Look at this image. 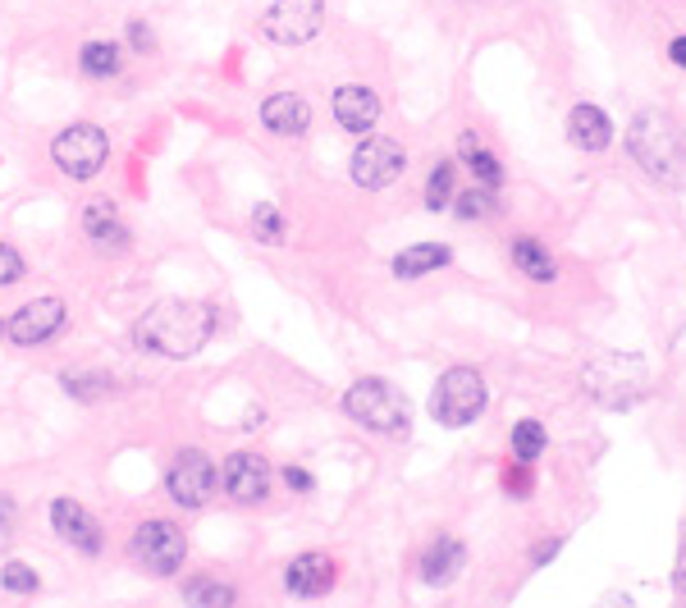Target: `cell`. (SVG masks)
<instances>
[{"mask_svg": "<svg viewBox=\"0 0 686 608\" xmlns=\"http://www.w3.org/2000/svg\"><path fill=\"white\" fill-rule=\"evenodd\" d=\"M10 536H14V504L6 499L0 504V545H10Z\"/></svg>", "mask_w": 686, "mask_h": 608, "instance_id": "cell-34", "label": "cell"}, {"mask_svg": "<svg viewBox=\"0 0 686 608\" xmlns=\"http://www.w3.org/2000/svg\"><path fill=\"white\" fill-rule=\"evenodd\" d=\"M339 581V567H334V558L330 554H297L289 567H284V586H289V595H297V599H321L330 586Z\"/></svg>", "mask_w": 686, "mask_h": 608, "instance_id": "cell-14", "label": "cell"}, {"mask_svg": "<svg viewBox=\"0 0 686 608\" xmlns=\"http://www.w3.org/2000/svg\"><path fill=\"white\" fill-rule=\"evenodd\" d=\"M485 379H481V371H472V366H453V371H444L440 375V385H435V394H431V416L440 426H472L476 416L485 412Z\"/></svg>", "mask_w": 686, "mask_h": 608, "instance_id": "cell-6", "label": "cell"}, {"mask_svg": "<svg viewBox=\"0 0 686 608\" xmlns=\"http://www.w3.org/2000/svg\"><path fill=\"white\" fill-rule=\"evenodd\" d=\"M325 23V6L321 0H275L271 10L261 14V32L280 47H302L312 42Z\"/></svg>", "mask_w": 686, "mask_h": 608, "instance_id": "cell-9", "label": "cell"}, {"mask_svg": "<svg viewBox=\"0 0 686 608\" xmlns=\"http://www.w3.org/2000/svg\"><path fill=\"white\" fill-rule=\"evenodd\" d=\"M83 234L101 252H124L129 247V224L120 220V206H114L110 197H92L83 206Z\"/></svg>", "mask_w": 686, "mask_h": 608, "instance_id": "cell-15", "label": "cell"}, {"mask_svg": "<svg viewBox=\"0 0 686 608\" xmlns=\"http://www.w3.org/2000/svg\"><path fill=\"white\" fill-rule=\"evenodd\" d=\"M567 138H572V146H582V151H604L608 142H614V124H608V115L599 105H572Z\"/></svg>", "mask_w": 686, "mask_h": 608, "instance_id": "cell-18", "label": "cell"}, {"mask_svg": "<svg viewBox=\"0 0 686 608\" xmlns=\"http://www.w3.org/2000/svg\"><path fill=\"white\" fill-rule=\"evenodd\" d=\"M595 608H636V604H632L627 595H604V599H599Z\"/></svg>", "mask_w": 686, "mask_h": 608, "instance_id": "cell-37", "label": "cell"}, {"mask_svg": "<svg viewBox=\"0 0 686 608\" xmlns=\"http://www.w3.org/2000/svg\"><path fill=\"white\" fill-rule=\"evenodd\" d=\"M215 476L220 472H215V463L202 448H179L170 472H165V489H170V499L179 508H202L215 494Z\"/></svg>", "mask_w": 686, "mask_h": 608, "instance_id": "cell-8", "label": "cell"}, {"mask_svg": "<svg viewBox=\"0 0 686 608\" xmlns=\"http://www.w3.org/2000/svg\"><path fill=\"white\" fill-rule=\"evenodd\" d=\"M627 151L650 179H659L668 188H686V138L668 115H659V110H640V115L632 120Z\"/></svg>", "mask_w": 686, "mask_h": 608, "instance_id": "cell-2", "label": "cell"}, {"mask_svg": "<svg viewBox=\"0 0 686 608\" xmlns=\"http://www.w3.org/2000/svg\"><path fill=\"white\" fill-rule=\"evenodd\" d=\"M220 485L234 504H261L271 489V463L261 453H229L220 467Z\"/></svg>", "mask_w": 686, "mask_h": 608, "instance_id": "cell-12", "label": "cell"}, {"mask_svg": "<svg viewBox=\"0 0 686 608\" xmlns=\"http://www.w3.org/2000/svg\"><path fill=\"white\" fill-rule=\"evenodd\" d=\"M457 146H463V161H467V170L476 174V188H490V193H494V188L504 183V165L494 161V151H490V146H481V142H476V133H463V142H457Z\"/></svg>", "mask_w": 686, "mask_h": 608, "instance_id": "cell-21", "label": "cell"}, {"mask_svg": "<svg viewBox=\"0 0 686 608\" xmlns=\"http://www.w3.org/2000/svg\"><path fill=\"white\" fill-rule=\"evenodd\" d=\"M183 595L193 599L198 608H234L239 590L229 586V581H215V577H188L183 581Z\"/></svg>", "mask_w": 686, "mask_h": 608, "instance_id": "cell-22", "label": "cell"}, {"mask_svg": "<svg viewBox=\"0 0 686 608\" xmlns=\"http://www.w3.org/2000/svg\"><path fill=\"white\" fill-rule=\"evenodd\" d=\"M51 526H56V536H60L64 545H73V549L88 554V558H97L101 545H105L97 517H92L79 499H56V504H51Z\"/></svg>", "mask_w": 686, "mask_h": 608, "instance_id": "cell-13", "label": "cell"}, {"mask_svg": "<svg viewBox=\"0 0 686 608\" xmlns=\"http://www.w3.org/2000/svg\"><path fill=\"white\" fill-rule=\"evenodd\" d=\"M407 174V156L403 146L390 142V138H366L357 151H353V183L357 188H371V193H380V188H390Z\"/></svg>", "mask_w": 686, "mask_h": 608, "instance_id": "cell-10", "label": "cell"}, {"mask_svg": "<svg viewBox=\"0 0 686 608\" xmlns=\"http://www.w3.org/2000/svg\"><path fill=\"white\" fill-rule=\"evenodd\" d=\"M673 586H677V595H686V536H682V549H677V563H673Z\"/></svg>", "mask_w": 686, "mask_h": 608, "instance_id": "cell-35", "label": "cell"}, {"mask_svg": "<svg viewBox=\"0 0 686 608\" xmlns=\"http://www.w3.org/2000/svg\"><path fill=\"white\" fill-rule=\"evenodd\" d=\"M79 60H83V73H92V79H110V73H120V47H114V42H88Z\"/></svg>", "mask_w": 686, "mask_h": 608, "instance_id": "cell-24", "label": "cell"}, {"mask_svg": "<svg viewBox=\"0 0 686 608\" xmlns=\"http://www.w3.org/2000/svg\"><path fill=\"white\" fill-rule=\"evenodd\" d=\"M650 366H645L636 353H599L586 362L582 371V389L608 407V412H618V407H636L645 394H650Z\"/></svg>", "mask_w": 686, "mask_h": 608, "instance_id": "cell-3", "label": "cell"}, {"mask_svg": "<svg viewBox=\"0 0 686 608\" xmlns=\"http://www.w3.org/2000/svg\"><path fill=\"white\" fill-rule=\"evenodd\" d=\"M284 485H289L293 494H312V489H316L312 472H302V467H284Z\"/></svg>", "mask_w": 686, "mask_h": 608, "instance_id": "cell-32", "label": "cell"}, {"mask_svg": "<svg viewBox=\"0 0 686 608\" xmlns=\"http://www.w3.org/2000/svg\"><path fill=\"white\" fill-rule=\"evenodd\" d=\"M668 60H673L677 69H686V37H677V42L668 47Z\"/></svg>", "mask_w": 686, "mask_h": 608, "instance_id": "cell-36", "label": "cell"}, {"mask_svg": "<svg viewBox=\"0 0 686 608\" xmlns=\"http://www.w3.org/2000/svg\"><path fill=\"white\" fill-rule=\"evenodd\" d=\"M0 586H6L10 595H37L42 590V577H37L28 563H6L0 567Z\"/></svg>", "mask_w": 686, "mask_h": 608, "instance_id": "cell-27", "label": "cell"}, {"mask_svg": "<svg viewBox=\"0 0 686 608\" xmlns=\"http://www.w3.org/2000/svg\"><path fill=\"white\" fill-rule=\"evenodd\" d=\"M64 389L69 394H79V398H97V394H105L110 385H105V375H64Z\"/></svg>", "mask_w": 686, "mask_h": 608, "instance_id": "cell-31", "label": "cell"}, {"mask_svg": "<svg viewBox=\"0 0 686 608\" xmlns=\"http://www.w3.org/2000/svg\"><path fill=\"white\" fill-rule=\"evenodd\" d=\"M541 453H545V426L541 422H522L513 430V458L517 463H536Z\"/></svg>", "mask_w": 686, "mask_h": 608, "instance_id": "cell-25", "label": "cell"}, {"mask_svg": "<svg viewBox=\"0 0 686 608\" xmlns=\"http://www.w3.org/2000/svg\"><path fill=\"white\" fill-rule=\"evenodd\" d=\"M453 211L463 220H485L494 211V193H490V188H467V193L453 197Z\"/></svg>", "mask_w": 686, "mask_h": 608, "instance_id": "cell-29", "label": "cell"}, {"mask_svg": "<svg viewBox=\"0 0 686 608\" xmlns=\"http://www.w3.org/2000/svg\"><path fill=\"white\" fill-rule=\"evenodd\" d=\"M51 161L60 165V174L69 179H92L105 170L110 161V138L97 124H69L56 142H51Z\"/></svg>", "mask_w": 686, "mask_h": 608, "instance_id": "cell-7", "label": "cell"}, {"mask_svg": "<svg viewBox=\"0 0 686 608\" xmlns=\"http://www.w3.org/2000/svg\"><path fill=\"white\" fill-rule=\"evenodd\" d=\"M334 120L349 133H371V124L380 120V97L362 83H349L334 92Z\"/></svg>", "mask_w": 686, "mask_h": 608, "instance_id": "cell-16", "label": "cell"}, {"mask_svg": "<svg viewBox=\"0 0 686 608\" xmlns=\"http://www.w3.org/2000/svg\"><path fill=\"white\" fill-rule=\"evenodd\" d=\"M448 261H453V252L444 243H416V247H403L394 256V275L399 280H422L431 271H444Z\"/></svg>", "mask_w": 686, "mask_h": 608, "instance_id": "cell-20", "label": "cell"}, {"mask_svg": "<svg viewBox=\"0 0 686 608\" xmlns=\"http://www.w3.org/2000/svg\"><path fill=\"white\" fill-rule=\"evenodd\" d=\"M129 42H133L138 51H151V28H147L142 19H133V23H129Z\"/></svg>", "mask_w": 686, "mask_h": 608, "instance_id": "cell-33", "label": "cell"}, {"mask_svg": "<svg viewBox=\"0 0 686 608\" xmlns=\"http://www.w3.org/2000/svg\"><path fill=\"white\" fill-rule=\"evenodd\" d=\"M261 124L271 133H280V138H302L307 124H312V105L302 97H293V92H280V97H271L261 105Z\"/></svg>", "mask_w": 686, "mask_h": 608, "instance_id": "cell-17", "label": "cell"}, {"mask_svg": "<svg viewBox=\"0 0 686 608\" xmlns=\"http://www.w3.org/2000/svg\"><path fill=\"white\" fill-rule=\"evenodd\" d=\"M252 234H256L261 243H284V215H280L271 202H261V206L252 211Z\"/></svg>", "mask_w": 686, "mask_h": 608, "instance_id": "cell-28", "label": "cell"}, {"mask_svg": "<svg viewBox=\"0 0 686 608\" xmlns=\"http://www.w3.org/2000/svg\"><path fill=\"white\" fill-rule=\"evenodd\" d=\"M60 330H64V302L60 297H32L6 321L10 344H19V348H42Z\"/></svg>", "mask_w": 686, "mask_h": 608, "instance_id": "cell-11", "label": "cell"}, {"mask_svg": "<svg viewBox=\"0 0 686 608\" xmlns=\"http://www.w3.org/2000/svg\"><path fill=\"white\" fill-rule=\"evenodd\" d=\"M343 412H349L357 426L375 430V435H403L407 422H412L403 389H394L390 379H375V375L357 379V385L343 394Z\"/></svg>", "mask_w": 686, "mask_h": 608, "instance_id": "cell-4", "label": "cell"}, {"mask_svg": "<svg viewBox=\"0 0 686 608\" xmlns=\"http://www.w3.org/2000/svg\"><path fill=\"white\" fill-rule=\"evenodd\" d=\"M129 558L142 567L147 577H179V567L188 558V536L183 526L165 521V517H151L133 530L129 540Z\"/></svg>", "mask_w": 686, "mask_h": 608, "instance_id": "cell-5", "label": "cell"}, {"mask_svg": "<svg viewBox=\"0 0 686 608\" xmlns=\"http://www.w3.org/2000/svg\"><path fill=\"white\" fill-rule=\"evenodd\" d=\"M513 261H517V271L526 275V280H554V256L536 243V239H517L513 243Z\"/></svg>", "mask_w": 686, "mask_h": 608, "instance_id": "cell-23", "label": "cell"}, {"mask_svg": "<svg viewBox=\"0 0 686 608\" xmlns=\"http://www.w3.org/2000/svg\"><path fill=\"white\" fill-rule=\"evenodd\" d=\"M463 563H467V549L457 545L453 536H440L426 549V558H422V581L426 586H448L457 572H463Z\"/></svg>", "mask_w": 686, "mask_h": 608, "instance_id": "cell-19", "label": "cell"}, {"mask_svg": "<svg viewBox=\"0 0 686 608\" xmlns=\"http://www.w3.org/2000/svg\"><path fill=\"white\" fill-rule=\"evenodd\" d=\"M453 161H440L435 170H431V183H426V206L431 211H440V206H453Z\"/></svg>", "mask_w": 686, "mask_h": 608, "instance_id": "cell-26", "label": "cell"}, {"mask_svg": "<svg viewBox=\"0 0 686 608\" xmlns=\"http://www.w3.org/2000/svg\"><path fill=\"white\" fill-rule=\"evenodd\" d=\"M28 275V265H23V256L10 247V243H0V288H10V284H19Z\"/></svg>", "mask_w": 686, "mask_h": 608, "instance_id": "cell-30", "label": "cell"}, {"mask_svg": "<svg viewBox=\"0 0 686 608\" xmlns=\"http://www.w3.org/2000/svg\"><path fill=\"white\" fill-rule=\"evenodd\" d=\"M220 316L211 302H183V297H170V302H157V307H147L138 321H133V344L142 353H157V357H193L211 344Z\"/></svg>", "mask_w": 686, "mask_h": 608, "instance_id": "cell-1", "label": "cell"}]
</instances>
